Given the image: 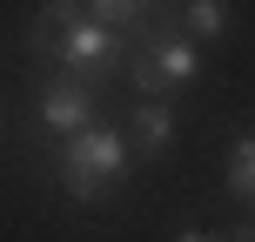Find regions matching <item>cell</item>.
<instances>
[{"instance_id":"cell-1","label":"cell","mask_w":255,"mask_h":242,"mask_svg":"<svg viewBox=\"0 0 255 242\" xmlns=\"http://www.w3.org/2000/svg\"><path fill=\"white\" fill-rule=\"evenodd\" d=\"M134 141H128V128L115 121H88V128H74V135H61L54 141V175H61V189L74 195L81 209H101L108 202V189L134 168Z\"/></svg>"},{"instance_id":"cell-2","label":"cell","mask_w":255,"mask_h":242,"mask_svg":"<svg viewBox=\"0 0 255 242\" xmlns=\"http://www.w3.org/2000/svg\"><path fill=\"white\" fill-rule=\"evenodd\" d=\"M40 67H61V74L88 81V88L101 94V88H115V81L128 74V34H115V27H101L94 13H81V20L67 27L61 40H54V54H47Z\"/></svg>"},{"instance_id":"cell-3","label":"cell","mask_w":255,"mask_h":242,"mask_svg":"<svg viewBox=\"0 0 255 242\" xmlns=\"http://www.w3.org/2000/svg\"><path fill=\"white\" fill-rule=\"evenodd\" d=\"M195 74H202V40L181 34V20L154 27L148 40L128 47V81H134V94H175V88H188Z\"/></svg>"},{"instance_id":"cell-4","label":"cell","mask_w":255,"mask_h":242,"mask_svg":"<svg viewBox=\"0 0 255 242\" xmlns=\"http://www.w3.org/2000/svg\"><path fill=\"white\" fill-rule=\"evenodd\" d=\"M88 121H94V88L74 81V74H61V67H47L40 74V128L61 141V135H74Z\"/></svg>"},{"instance_id":"cell-5","label":"cell","mask_w":255,"mask_h":242,"mask_svg":"<svg viewBox=\"0 0 255 242\" xmlns=\"http://www.w3.org/2000/svg\"><path fill=\"white\" fill-rule=\"evenodd\" d=\"M88 13L101 27H115V34H128V47H134V40H148L154 27L181 20V0H88Z\"/></svg>"},{"instance_id":"cell-6","label":"cell","mask_w":255,"mask_h":242,"mask_svg":"<svg viewBox=\"0 0 255 242\" xmlns=\"http://www.w3.org/2000/svg\"><path fill=\"white\" fill-rule=\"evenodd\" d=\"M128 141H134L141 162H161L168 141H175V108H168L161 94H141V101L128 108Z\"/></svg>"},{"instance_id":"cell-7","label":"cell","mask_w":255,"mask_h":242,"mask_svg":"<svg viewBox=\"0 0 255 242\" xmlns=\"http://www.w3.org/2000/svg\"><path fill=\"white\" fill-rule=\"evenodd\" d=\"M88 13V0H40V13H34V27H27V54L34 61H47L54 54V40L67 34V27Z\"/></svg>"},{"instance_id":"cell-8","label":"cell","mask_w":255,"mask_h":242,"mask_svg":"<svg viewBox=\"0 0 255 242\" xmlns=\"http://www.w3.org/2000/svg\"><path fill=\"white\" fill-rule=\"evenodd\" d=\"M222 182H229L235 202H249V209H255V128L229 141V168H222Z\"/></svg>"},{"instance_id":"cell-9","label":"cell","mask_w":255,"mask_h":242,"mask_svg":"<svg viewBox=\"0 0 255 242\" xmlns=\"http://www.w3.org/2000/svg\"><path fill=\"white\" fill-rule=\"evenodd\" d=\"M181 34L188 40H222L229 34V0H181Z\"/></svg>"},{"instance_id":"cell-10","label":"cell","mask_w":255,"mask_h":242,"mask_svg":"<svg viewBox=\"0 0 255 242\" xmlns=\"http://www.w3.org/2000/svg\"><path fill=\"white\" fill-rule=\"evenodd\" d=\"M175 242H229V236H222V229H181Z\"/></svg>"},{"instance_id":"cell-11","label":"cell","mask_w":255,"mask_h":242,"mask_svg":"<svg viewBox=\"0 0 255 242\" xmlns=\"http://www.w3.org/2000/svg\"><path fill=\"white\" fill-rule=\"evenodd\" d=\"M249 236H255V216H249Z\"/></svg>"}]
</instances>
